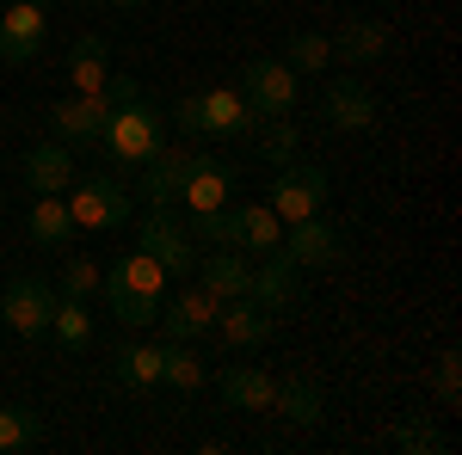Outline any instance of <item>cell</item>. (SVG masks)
Returning <instances> with one entry per match:
<instances>
[{
  "instance_id": "obj_17",
  "label": "cell",
  "mask_w": 462,
  "mask_h": 455,
  "mask_svg": "<svg viewBox=\"0 0 462 455\" xmlns=\"http://www.w3.org/2000/svg\"><path fill=\"white\" fill-rule=\"evenodd\" d=\"M216 308H222V302H216L210 289L191 283V289H179L173 302L161 296V314H154V320L167 326V339H204V332L216 326Z\"/></svg>"
},
{
  "instance_id": "obj_12",
  "label": "cell",
  "mask_w": 462,
  "mask_h": 455,
  "mask_svg": "<svg viewBox=\"0 0 462 455\" xmlns=\"http://www.w3.org/2000/svg\"><path fill=\"white\" fill-rule=\"evenodd\" d=\"M43 43H50V19H43V6L13 0V6L0 13V62L25 68V62H37V50H43Z\"/></svg>"
},
{
  "instance_id": "obj_22",
  "label": "cell",
  "mask_w": 462,
  "mask_h": 455,
  "mask_svg": "<svg viewBox=\"0 0 462 455\" xmlns=\"http://www.w3.org/2000/svg\"><path fill=\"white\" fill-rule=\"evenodd\" d=\"M278 241H284V222L272 215V204H235V246H241L247 259L278 252Z\"/></svg>"
},
{
  "instance_id": "obj_20",
  "label": "cell",
  "mask_w": 462,
  "mask_h": 455,
  "mask_svg": "<svg viewBox=\"0 0 462 455\" xmlns=\"http://www.w3.org/2000/svg\"><path fill=\"white\" fill-rule=\"evenodd\" d=\"M198 283L210 289L216 302H235V296H247V283H253V259L241 246H216L210 259H198Z\"/></svg>"
},
{
  "instance_id": "obj_8",
  "label": "cell",
  "mask_w": 462,
  "mask_h": 455,
  "mask_svg": "<svg viewBox=\"0 0 462 455\" xmlns=\"http://www.w3.org/2000/svg\"><path fill=\"white\" fill-rule=\"evenodd\" d=\"M136 252H148L167 278H191V271H198V241H191V228H179L167 210L143 215V228H136Z\"/></svg>"
},
{
  "instance_id": "obj_25",
  "label": "cell",
  "mask_w": 462,
  "mask_h": 455,
  "mask_svg": "<svg viewBox=\"0 0 462 455\" xmlns=\"http://www.w3.org/2000/svg\"><path fill=\"white\" fill-rule=\"evenodd\" d=\"M25 228H32V246H43V252H62V246L74 241V215H69L62 197H32Z\"/></svg>"
},
{
  "instance_id": "obj_16",
  "label": "cell",
  "mask_w": 462,
  "mask_h": 455,
  "mask_svg": "<svg viewBox=\"0 0 462 455\" xmlns=\"http://www.w3.org/2000/svg\"><path fill=\"white\" fill-rule=\"evenodd\" d=\"M19 173H25V185H32V197H62L74 178H80V173H74L69 141H37V148H25Z\"/></svg>"
},
{
  "instance_id": "obj_9",
  "label": "cell",
  "mask_w": 462,
  "mask_h": 455,
  "mask_svg": "<svg viewBox=\"0 0 462 455\" xmlns=\"http://www.w3.org/2000/svg\"><path fill=\"white\" fill-rule=\"evenodd\" d=\"M278 246L290 252L296 271H333V265L346 259V234H339L333 222H320V215H309V222H284V241Z\"/></svg>"
},
{
  "instance_id": "obj_3",
  "label": "cell",
  "mask_w": 462,
  "mask_h": 455,
  "mask_svg": "<svg viewBox=\"0 0 462 455\" xmlns=\"http://www.w3.org/2000/svg\"><path fill=\"white\" fill-rule=\"evenodd\" d=\"M99 141H106V154L117 167H148V160L167 148V117L148 105V99H130V105L111 111V123H106Z\"/></svg>"
},
{
  "instance_id": "obj_23",
  "label": "cell",
  "mask_w": 462,
  "mask_h": 455,
  "mask_svg": "<svg viewBox=\"0 0 462 455\" xmlns=\"http://www.w3.org/2000/svg\"><path fill=\"white\" fill-rule=\"evenodd\" d=\"M106 74H111V43L99 32H87L69 50V93H99Z\"/></svg>"
},
{
  "instance_id": "obj_32",
  "label": "cell",
  "mask_w": 462,
  "mask_h": 455,
  "mask_svg": "<svg viewBox=\"0 0 462 455\" xmlns=\"http://www.w3.org/2000/svg\"><path fill=\"white\" fill-rule=\"evenodd\" d=\"M401 455H444L450 450V437L438 431V424H426V419H407V424H394V437H389Z\"/></svg>"
},
{
  "instance_id": "obj_11",
  "label": "cell",
  "mask_w": 462,
  "mask_h": 455,
  "mask_svg": "<svg viewBox=\"0 0 462 455\" xmlns=\"http://www.w3.org/2000/svg\"><path fill=\"white\" fill-rule=\"evenodd\" d=\"M50 308H56V289L43 278H13L0 289V320H6L19 339H43V332H50Z\"/></svg>"
},
{
  "instance_id": "obj_27",
  "label": "cell",
  "mask_w": 462,
  "mask_h": 455,
  "mask_svg": "<svg viewBox=\"0 0 462 455\" xmlns=\"http://www.w3.org/2000/svg\"><path fill=\"white\" fill-rule=\"evenodd\" d=\"M50 332H56V345L87 350V339H93V314H87V302H80V296H56V308H50Z\"/></svg>"
},
{
  "instance_id": "obj_36",
  "label": "cell",
  "mask_w": 462,
  "mask_h": 455,
  "mask_svg": "<svg viewBox=\"0 0 462 455\" xmlns=\"http://www.w3.org/2000/svg\"><path fill=\"white\" fill-rule=\"evenodd\" d=\"M32 6H43V13H50V6H56V0H32Z\"/></svg>"
},
{
  "instance_id": "obj_26",
  "label": "cell",
  "mask_w": 462,
  "mask_h": 455,
  "mask_svg": "<svg viewBox=\"0 0 462 455\" xmlns=\"http://www.w3.org/2000/svg\"><path fill=\"white\" fill-rule=\"evenodd\" d=\"M272 406H278L290 424H320V419H327V394H320L309 376H296V382H278Z\"/></svg>"
},
{
  "instance_id": "obj_35",
  "label": "cell",
  "mask_w": 462,
  "mask_h": 455,
  "mask_svg": "<svg viewBox=\"0 0 462 455\" xmlns=\"http://www.w3.org/2000/svg\"><path fill=\"white\" fill-rule=\"evenodd\" d=\"M106 6H117V13H130V6H148V0H106Z\"/></svg>"
},
{
  "instance_id": "obj_28",
  "label": "cell",
  "mask_w": 462,
  "mask_h": 455,
  "mask_svg": "<svg viewBox=\"0 0 462 455\" xmlns=\"http://www.w3.org/2000/svg\"><path fill=\"white\" fill-rule=\"evenodd\" d=\"M111 363H117V382H124V387H161V345L130 339Z\"/></svg>"
},
{
  "instance_id": "obj_4",
  "label": "cell",
  "mask_w": 462,
  "mask_h": 455,
  "mask_svg": "<svg viewBox=\"0 0 462 455\" xmlns=\"http://www.w3.org/2000/svg\"><path fill=\"white\" fill-rule=\"evenodd\" d=\"M247 111L259 123H272V117H290L296 99H302V74L284 68V56H253L247 68H241V86H235Z\"/></svg>"
},
{
  "instance_id": "obj_15",
  "label": "cell",
  "mask_w": 462,
  "mask_h": 455,
  "mask_svg": "<svg viewBox=\"0 0 462 455\" xmlns=\"http://www.w3.org/2000/svg\"><path fill=\"white\" fill-rule=\"evenodd\" d=\"M247 296L259 302V308H272V314H284L290 302L302 296V271L290 265V252L278 246V252H265V259H253V283Z\"/></svg>"
},
{
  "instance_id": "obj_2",
  "label": "cell",
  "mask_w": 462,
  "mask_h": 455,
  "mask_svg": "<svg viewBox=\"0 0 462 455\" xmlns=\"http://www.w3.org/2000/svg\"><path fill=\"white\" fill-rule=\"evenodd\" d=\"M179 136H253L259 117L247 111V99L235 86H210V93H185L173 105Z\"/></svg>"
},
{
  "instance_id": "obj_14",
  "label": "cell",
  "mask_w": 462,
  "mask_h": 455,
  "mask_svg": "<svg viewBox=\"0 0 462 455\" xmlns=\"http://www.w3.org/2000/svg\"><path fill=\"white\" fill-rule=\"evenodd\" d=\"M216 332L228 339V350H259L272 332H278V314H272V308H259L253 296H235V302H222V308H216Z\"/></svg>"
},
{
  "instance_id": "obj_29",
  "label": "cell",
  "mask_w": 462,
  "mask_h": 455,
  "mask_svg": "<svg viewBox=\"0 0 462 455\" xmlns=\"http://www.w3.org/2000/svg\"><path fill=\"white\" fill-rule=\"evenodd\" d=\"M284 68L290 74H327L333 68V37L327 32H296L284 43Z\"/></svg>"
},
{
  "instance_id": "obj_7",
  "label": "cell",
  "mask_w": 462,
  "mask_h": 455,
  "mask_svg": "<svg viewBox=\"0 0 462 455\" xmlns=\"http://www.w3.org/2000/svg\"><path fill=\"white\" fill-rule=\"evenodd\" d=\"M117 105H124V99H117L111 86H99V93H69V99H56L43 117H50L56 141H99Z\"/></svg>"
},
{
  "instance_id": "obj_33",
  "label": "cell",
  "mask_w": 462,
  "mask_h": 455,
  "mask_svg": "<svg viewBox=\"0 0 462 455\" xmlns=\"http://www.w3.org/2000/svg\"><path fill=\"white\" fill-rule=\"evenodd\" d=\"M99 283H106V271H99L93 259H69V265H62V296H80V302H87V296H99Z\"/></svg>"
},
{
  "instance_id": "obj_18",
  "label": "cell",
  "mask_w": 462,
  "mask_h": 455,
  "mask_svg": "<svg viewBox=\"0 0 462 455\" xmlns=\"http://www.w3.org/2000/svg\"><path fill=\"white\" fill-rule=\"evenodd\" d=\"M216 394H222V406H235V413H272L278 382H272L259 363H228V369H216Z\"/></svg>"
},
{
  "instance_id": "obj_34",
  "label": "cell",
  "mask_w": 462,
  "mask_h": 455,
  "mask_svg": "<svg viewBox=\"0 0 462 455\" xmlns=\"http://www.w3.org/2000/svg\"><path fill=\"white\" fill-rule=\"evenodd\" d=\"M438 400H444V406H457V400H462V357H457V350L438 357Z\"/></svg>"
},
{
  "instance_id": "obj_19",
  "label": "cell",
  "mask_w": 462,
  "mask_h": 455,
  "mask_svg": "<svg viewBox=\"0 0 462 455\" xmlns=\"http://www.w3.org/2000/svg\"><path fill=\"white\" fill-rule=\"evenodd\" d=\"M235 197V167H222L216 154L198 160V173L185 178V191H179V210L185 215H204V210H222Z\"/></svg>"
},
{
  "instance_id": "obj_1",
  "label": "cell",
  "mask_w": 462,
  "mask_h": 455,
  "mask_svg": "<svg viewBox=\"0 0 462 455\" xmlns=\"http://www.w3.org/2000/svg\"><path fill=\"white\" fill-rule=\"evenodd\" d=\"M106 302H111V314L124 320L130 332L136 326H154V314H161V296H167V271L148 259V252H130V259H117L106 271Z\"/></svg>"
},
{
  "instance_id": "obj_30",
  "label": "cell",
  "mask_w": 462,
  "mask_h": 455,
  "mask_svg": "<svg viewBox=\"0 0 462 455\" xmlns=\"http://www.w3.org/2000/svg\"><path fill=\"white\" fill-rule=\"evenodd\" d=\"M43 437V419L32 406H0V455H25Z\"/></svg>"
},
{
  "instance_id": "obj_10",
  "label": "cell",
  "mask_w": 462,
  "mask_h": 455,
  "mask_svg": "<svg viewBox=\"0 0 462 455\" xmlns=\"http://www.w3.org/2000/svg\"><path fill=\"white\" fill-rule=\"evenodd\" d=\"M320 117L333 123V130H346V136H364V130H376V93L357 80V74H339V80H327V93H320Z\"/></svg>"
},
{
  "instance_id": "obj_31",
  "label": "cell",
  "mask_w": 462,
  "mask_h": 455,
  "mask_svg": "<svg viewBox=\"0 0 462 455\" xmlns=\"http://www.w3.org/2000/svg\"><path fill=\"white\" fill-rule=\"evenodd\" d=\"M259 154H265V167H290V160L302 154V130H296L290 117H272L265 136H259Z\"/></svg>"
},
{
  "instance_id": "obj_5",
  "label": "cell",
  "mask_w": 462,
  "mask_h": 455,
  "mask_svg": "<svg viewBox=\"0 0 462 455\" xmlns=\"http://www.w3.org/2000/svg\"><path fill=\"white\" fill-rule=\"evenodd\" d=\"M327 197H333V178H327V167H309L302 154L290 160V167H278V178H272V215L278 222H309V215H327Z\"/></svg>"
},
{
  "instance_id": "obj_13",
  "label": "cell",
  "mask_w": 462,
  "mask_h": 455,
  "mask_svg": "<svg viewBox=\"0 0 462 455\" xmlns=\"http://www.w3.org/2000/svg\"><path fill=\"white\" fill-rule=\"evenodd\" d=\"M198 148H161L154 160L143 167V204L148 210H173L179 204V191H185V178L198 173Z\"/></svg>"
},
{
  "instance_id": "obj_24",
  "label": "cell",
  "mask_w": 462,
  "mask_h": 455,
  "mask_svg": "<svg viewBox=\"0 0 462 455\" xmlns=\"http://www.w3.org/2000/svg\"><path fill=\"white\" fill-rule=\"evenodd\" d=\"M204 382H210V363L191 350V339H167V345H161V387L198 394Z\"/></svg>"
},
{
  "instance_id": "obj_21",
  "label": "cell",
  "mask_w": 462,
  "mask_h": 455,
  "mask_svg": "<svg viewBox=\"0 0 462 455\" xmlns=\"http://www.w3.org/2000/svg\"><path fill=\"white\" fill-rule=\"evenodd\" d=\"M383 56H389V25L383 19H352L346 32L333 37V62H346V68H370Z\"/></svg>"
},
{
  "instance_id": "obj_6",
  "label": "cell",
  "mask_w": 462,
  "mask_h": 455,
  "mask_svg": "<svg viewBox=\"0 0 462 455\" xmlns=\"http://www.w3.org/2000/svg\"><path fill=\"white\" fill-rule=\"evenodd\" d=\"M62 204H69L74 228H99V234H111V228H130V191H124L111 173L74 178L69 191H62Z\"/></svg>"
}]
</instances>
